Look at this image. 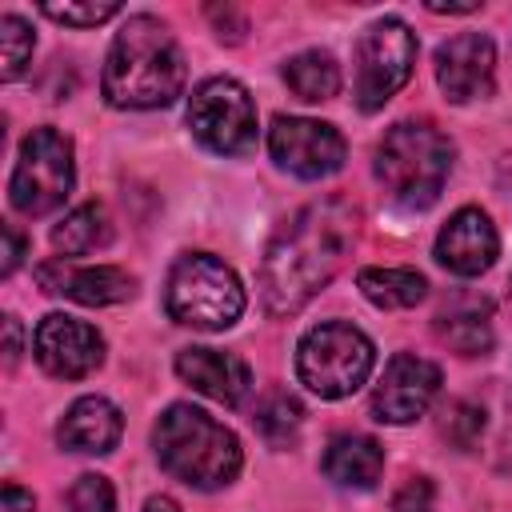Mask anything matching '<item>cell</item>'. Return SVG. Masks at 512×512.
Masks as SVG:
<instances>
[{
    "label": "cell",
    "instance_id": "30bf717a",
    "mask_svg": "<svg viewBox=\"0 0 512 512\" xmlns=\"http://www.w3.org/2000/svg\"><path fill=\"white\" fill-rule=\"evenodd\" d=\"M268 152H272V160L284 172H292L300 180H324V176H332V172L344 168L348 144L324 120L276 116L272 128H268Z\"/></svg>",
    "mask_w": 512,
    "mask_h": 512
},
{
    "label": "cell",
    "instance_id": "e0dca14e",
    "mask_svg": "<svg viewBox=\"0 0 512 512\" xmlns=\"http://www.w3.org/2000/svg\"><path fill=\"white\" fill-rule=\"evenodd\" d=\"M120 432H124V416H120V408L112 400H104V396H80L64 412V420L56 428V440L68 452L104 456V452H112L120 444Z\"/></svg>",
    "mask_w": 512,
    "mask_h": 512
},
{
    "label": "cell",
    "instance_id": "3957f363",
    "mask_svg": "<svg viewBox=\"0 0 512 512\" xmlns=\"http://www.w3.org/2000/svg\"><path fill=\"white\" fill-rule=\"evenodd\" d=\"M152 448L160 468L196 492L228 488L244 468L236 432L192 404H168L160 412L152 428Z\"/></svg>",
    "mask_w": 512,
    "mask_h": 512
},
{
    "label": "cell",
    "instance_id": "8fae6325",
    "mask_svg": "<svg viewBox=\"0 0 512 512\" xmlns=\"http://www.w3.org/2000/svg\"><path fill=\"white\" fill-rule=\"evenodd\" d=\"M440 392V368L416 352H396L372 388V416L380 424H412Z\"/></svg>",
    "mask_w": 512,
    "mask_h": 512
},
{
    "label": "cell",
    "instance_id": "7c38bea8",
    "mask_svg": "<svg viewBox=\"0 0 512 512\" xmlns=\"http://www.w3.org/2000/svg\"><path fill=\"white\" fill-rule=\"evenodd\" d=\"M32 348L36 364L56 380H80L104 364V336L92 324L64 312H52L36 324Z\"/></svg>",
    "mask_w": 512,
    "mask_h": 512
},
{
    "label": "cell",
    "instance_id": "9a60e30c",
    "mask_svg": "<svg viewBox=\"0 0 512 512\" xmlns=\"http://www.w3.org/2000/svg\"><path fill=\"white\" fill-rule=\"evenodd\" d=\"M500 256V236L488 212L480 208H460L448 216V224L436 236V260L452 276H480L496 264Z\"/></svg>",
    "mask_w": 512,
    "mask_h": 512
},
{
    "label": "cell",
    "instance_id": "8992f818",
    "mask_svg": "<svg viewBox=\"0 0 512 512\" xmlns=\"http://www.w3.org/2000/svg\"><path fill=\"white\" fill-rule=\"evenodd\" d=\"M372 364H376L372 340L344 320L312 324L296 344V376L320 400L352 396L372 376Z\"/></svg>",
    "mask_w": 512,
    "mask_h": 512
},
{
    "label": "cell",
    "instance_id": "7a4b0ae2",
    "mask_svg": "<svg viewBox=\"0 0 512 512\" xmlns=\"http://www.w3.org/2000/svg\"><path fill=\"white\" fill-rule=\"evenodd\" d=\"M100 88L112 108H168L184 92V52L168 24L148 12L128 16L108 48Z\"/></svg>",
    "mask_w": 512,
    "mask_h": 512
},
{
    "label": "cell",
    "instance_id": "4fadbf2b",
    "mask_svg": "<svg viewBox=\"0 0 512 512\" xmlns=\"http://www.w3.org/2000/svg\"><path fill=\"white\" fill-rule=\"evenodd\" d=\"M436 84L452 104L484 100L496 88V44L484 32H460L436 48Z\"/></svg>",
    "mask_w": 512,
    "mask_h": 512
},
{
    "label": "cell",
    "instance_id": "d4e9b609",
    "mask_svg": "<svg viewBox=\"0 0 512 512\" xmlns=\"http://www.w3.org/2000/svg\"><path fill=\"white\" fill-rule=\"evenodd\" d=\"M484 428H488V412H484V404H476V400H456V404H448L444 436H448L460 452H472V448L480 444Z\"/></svg>",
    "mask_w": 512,
    "mask_h": 512
},
{
    "label": "cell",
    "instance_id": "ffe728a7",
    "mask_svg": "<svg viewBox=\"0 0 512 512\" xmlns=\"http://www.w3.org/2000/svg\"><path fill=\"white\" fill-rule=\"evenodd\" d=\"M356 288L376 308H412L428 296V280L416 268H360Z\"/></svg>",
    "mask_w": 512,
    "mask_h": 512
},
{
    "label": "cell",
    "instance_id": "d6986e66",
    "mask_svg": "<svg viewBox=\"0 0 512 512\" xmlns=\"http://www.w3.org/2000/svg\"><path fill=\"white\" fill-rule=\"evenodd\" d=\"M436 336L460 356H484L492 348V308L460 296L436 316Z\"/></svg>",
    "mask_w": 512,
    "mask_h": 512
},
{
    "label": "cell",
    "instance_id": "2e32d148",
    "mask_svg": "<svg viewBox=\"0 0 512 512\" xmlns=\"http://www.w3.org/2000/svg\"><path fill=\"white\" fill-rule=\"evenodd\" d=\"M176 376L224 408L244 404L252 392V368L236 352H220V348H180Z\"/></svg>",
    "mask_w": 512,
    "mask_h": 512
},
{
    "label": "cell",
    "instance_id": "ac0fdd59",
    "mask_svg": "<svg viewBox=\"0 0 512 512\" xmlns=\"http://www.w3.org/2000/svg\"><path fill=\"white\" fill-rule=\"evenodd\" d=\"M384 472V448L364 432H340L324 448V476L340 488H376Z\"/></svg>",
    "mask_w": 512,
    "mask_h": 512
},
{
    "label": "cell",
    "instance_id": "6da1fadb",
    "mask_svg": "<svg viewBox=\"0 0 512 512\" xmlns=\"http://www.w3.org/2000/svg\"><path fill=\"white\" fill-rule=\"evenodd\" d=\"M356 208L340 196L296 208L260 260V296L272 316L300 312L344 268L356 240Z\"/></svg>",
    "mask_w": 512,
    "mask_h": 512
},
{
    "label": "cell",
    "instance_id": "83f0119b",
    "mask_svg": "<svg viewBox=\"0 0 512 512\" xmlns=\"http://www.w3.org/2000/svg\"><path fill=\"white\" fill-rule=\"evenodd\" d=\"M432 508H436V484L428 476H408L388 500V512H432Z\"/></svg>",
    "mask_w": 512,
    "mask_h": 512
},
{
    "label": "cell",
    "instance_id": "5bb4252c",
    "mask_svg": "<svg viewBox=\"0 0 512 512\" xmlns=\"http://www.w3.org/2000/svg\"><path fill=\"white\" fill-rule=\"evenodd\" d=\"M36 280L52 296H68L88 308H108L124 304L136 296V276L116 268V264H64V260H44L36 268Z\"/></svg>",
    "mask_w": 512,
    "mask_h": 512
},
{
    "label": "cell",
    "instance_id": "4dcf8cb0",
    "mask_svg": "<svg viewBox=\"0 0 512 512\" xmlns=\"http://www.w3.org/2000/svg\"><path fill=\"white\" fill-rule=\"evenodd\" d=\"M4 336H8V344H4V368H16V360H20V320L16 316H4Z\"/></svg>",
    "mask_w": 512,
    "mask_h": 512
},
{
    "label": "cell",
    "instance_id": "484cf974",
    "mask_svg": "<svg viewBox=\"0 0 512 512\" xmlns=\"http://www.w3.org/2000/svg\"><path fill=\"white\" fill-rule=\"evenodd\" d=\"M40 12L48 20H60V24H72V28H96V24L112 20L120 12V4H112V0H100V4L96 0H84V4L64 0V4H40Z\"/></svg>",
    "mask_w": 512,
    "mask_h": 512
},
{
    "label": "cell",
    "instance_id": "1f68e13d",
    "mask_svg": "<svg viewBox=\"0 0 512 512\" xmlns=\"http://www.w3.org/2000/svg\"><path fill=\"white\" fill-rule=\"evenodd\" d=\"M428 12H448V16H464V12H480V4H476V0H468V4H444V0H428Z\"/></svg>",
    "mask_w": 512,
    "mask_h": 512
},
{
    "label": "cell",
    "instance_id": "603a6c76",
    "mask_svg": "<svg viewBox=\"0 0 512 512\" xmlns=\"http://www.w3.org/2000/svg\"><path fill=\"white\" fill-rule=\"evenodd\" d=\"M304 428V404L292 392H268L256 408V432L268 448H292Z\"/></svg>",
    "mask_w": 512,
    "mask_h": 512
},
{
    "label": "cell",
    "instance_id": "5b68a950",
    "mask_svg": "<svg viewBox=\"0 0 512 512\" xmlns=\"http://www.w3.org/2000/svg\"><path fill=\"white\" fill-rule=\"evenodd\" d=\"M164 308L184 328L224 332L244 312V288H240V276L220 256L188 252L168 272Z\"/></svg>",
    "mask_w": 512,
    "mask_h": 512
},
{
    "label": "cell",
    "instance_id": "9c48e42d",
    "mask_svg": "<svg viewBox=\"0 0 512 512\" xmlns=\"http://www.w3.org/2000/svg\"><path fill=\"white\" fill-rule=\"evenodd\" d=\"M188 128L220 156H248L256 148V104L240 80L212 76L188 100Z\"/></svg>",
    "mask_w": 512,
    "mask_h": 512
},
{
    "label": "cell",
    "instance_id": "f546056e",
    "mask_svg": "<svg viewBox=\"0 0 512 512\" xmlns=\"http://www.w3.org/2000/svg\"><path fill=\"white\" fill-rule=\"evenodd\" d=\"M0 512H36V500L20 484H4V508Z\"/></svg>",
    "mask_w": 512,
    "mask_h": 512
},
{
    "label": "cell",
    "instance_id": "44dd1931",
    "mask_svg": "<svg viewBox=\"0 0 512 512\" xmlns=\"http://www.w3.org/2000/svg\"><path fill=\"white\" fill-rule=\"evenodd\" d=\"M284 84L296 92V100H308V104L332 100L340 92V64L332 60V52H320V48L296 52L284 64Z\"/></svg>",
    "mask_w": 512,
    "mask_h": 512
},
{
    "label": "cell",
    "instance_id": "f1b7e54d",
    "mask_svg": "<svg viewBox=\"0 0 512 512\" xmlns=\"http://www.w3.org/2000/svg\"><path fill=\"white\" fill-rule=\"evenodd\" d=\"M0 232H4V264H0V276H12L20 268V260H24V236L12 224H4Z\"/></svg>",
    "mask_w": 512,
    "mask_h": 512
},
{
    "label": "cell",
    "instance_id": "277c9868",
    "mask_svg": "<svg viewBox=\"0 0 512 512\" xmlns=\"http://www.w3.org/2000/svg\"><path fill=\"white\" fill-rule=\"evenodd\" d=\"M452 140L428 120H400L376 144V180L404 208L436 204L448 172H452Z\"/></svg>",
    "mask_w": 512,
    "mask_h": 512
},
{
    "label": "cell",
    "instance_id": "ba28073f",
    "mask_svg": "<svg viewBox=\"0 0 512 512\" xmlns=\"http://www.w3.org/2000/svg\"><path fill=\"white\" fill-rule=\"evenodd\" d=\"M416 64V32L400 16H384L364 28L356 44V108L376 112L384 108L412 76Z\"/></svg>",
    "mask_w": 512,
    "mask_h": 512
},
{
    "label": "cell",
    "instance_id": "52a82bcc",
    "mask_svg": "<svg viewBox=\"0 0 512 512\" xmlns=\"http://www.w3.org/2000/svg\"><path fill=\"white\" fill-rule=\"evenodd\" d=\"M72 184H76L72 140L52 124L32 128L20 140V156L8 180L12 208L24 216H48L72 196Z\"/></svg>",
    "mask_w": 512,
    "mask_h": 512
},
{
    "label": "cell",
    "instance_id": "d6a6232c",
    "mask_svg": "<svg viewBox=\"0 0 512 512\" xmlns=\"http://www.w3.org/2000/svg\"><path fill=\"white\" fill-rule=\"evenodd\" d=\"M144 512H180V504H176L172 496H152V500L144 504Z\"/></svg>",
    "mask_w": 512,
    "mask_h": 512
},
{
    "label": "cell",
    "instance_id": "7402d4cb",
    "mask_svg": "<svg viewBox=\"0 0 512 512\" xmlns=\"http://www.w3.org/2000/svg\"><path fill=\"white\" fill-rule=\"evenodd\" d=\"M112 240V220L104 212V204H80L72 208L56 228H52V248L64 256H88L96 248H104Z\"/></svg>",
    "mask_w": 512,
    "mask_h": 512
},
{
    "label": "cell",
    "instance_id": "cb8c5ba5",
    "mask_svg": "<svg viewBox=\"0 0 512 512\" xmlns=\"http://www.w3.org/2000/svg\"><path fill=\"white\" fill-rule=\"evenodd\" d=\"M32 48H36L32 28H28L16 12H4V16H0V76H4V80L24 76L28 60H32Z\"/></svg>",
    "mask_w": 512,
    "mask_h": 512
},
{
    "label": "cell",
    "instance_id": "4316f807",
    "mask_svg": "<svg viewBox=\"0 0 512 512\" xmlns=\"http://www.w3.org/2000/svg\"><path fill=\"white\" fill-rule=\"evenodd\" d=\"M68 508H72V512H116V492H112L108 476L84 472V476L68 488Z\"/></svg>",
    "mask_w": 512,
    "mask_h": 512
}]
</instances>
